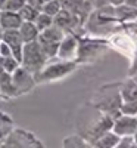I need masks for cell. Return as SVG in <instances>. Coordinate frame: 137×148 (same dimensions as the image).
<instances>
[{
	"label": "cell",
	"instance_id": "obj_9",
	"mask_svg": "<svg viewBox=\"0 0 137 148\" xmlns=\"http://www.w3.org/2000/svg\"><path fill=\"white\" fill-rule=\"evenodd\" d=\"M121 99H122V104H128V102L137 104V83H136V80H128L122 84Z\"/></svg>",
	"mask_w": 137,
	"mask_h": 148
},
{
	"label": "cell",
	"instance_id": "obj_6",
	"mask_svg": "<svg viewBox=\"0 0 137 148\" xmlns=\"http://www.w3.org/2000/svg\"><path fill=\"white\" fill-rule=\"evenodd\" d=\"M77 46H78V40H77L75 36H72V34L64 36V37H62V40L59 42V45H58V52H56V55H58L60 59L68 61L74 53H75Z\"/></svg>",
	"mask_w": 137,
	"mask_h": 148
},
{
	"label": "cell",
	"instance_id": "obj_18",
	"mask_svg": "<svg viewBox=\"0 0 137 148\" xmlns=\"http://www.w3.org/2000/svg\"><path fill=\"white\" fill-rule=\"evenodd\" d=\"M60 10V5L58 0H49V2H44L40 12H44V14L50 15V16H55L58 12Z\"/></svg>",
	"mask_w": 137,
	"mask_h": 148
},
{
	"label": "cell",
	"instance_id": "obj_10",
	"mask_svg": "<svg viewBox=\"0 0 137 148\" xmlns=\"http://www.w3.org/2000/svg\"><path fill=\"white\" fill-rule=\"evenodd\" d=\"M114 14L118 21H133V19H137V8L121 3L114 8Z\"/></svg>",
	"mask_w": 137,
	"mask_h": 148
},
{
	"label": "cell",
	"instance_id": "obj_22",
	"mask_svg": "<svg viewBox=\"0 0 137 148\" xmlns=\"http://www.w3.org/2000/svg\"><path fill=\"white\" fill-rule=\"evenodd\" d=\"M25 3L27 5H30V6H33V8H35V9H41V6H43V0H25Z\"/></svg>",
	"mask_w": 137,
	"mask_h": 148
},
{
	"label": "cell",
	"instance_id": "obj_20",
	"mask_svg": "<svg viewBox=\"0 0 137 148\" xmlns=\"http://www.w3.org/2000/svg\"><path fill=\"white\" fill-rule=\"evenodd\" d=\"M24 3H25V0H6L5 2V5H3V10H12V12H18L22 6H24ZM0 9V10H2Z\"/></svg>",
	"mask_w": 137,
	"mask_h": 148
},
{
	"label": "cell",
	"instance_id": "obj_11",
	"mask_svg": "<svg viewBox=\"0 0 137 148\" xmlns=\"http://www.w3.org/2000/svg\"><path fill=\"white\" fill-rule=\"evenodd\" d=\"M18 31L21 34V39H22L24 43L35 40L37 34H39V30H37V27L34 25V22H31V21H22Z\"/></svg>",
	"mask_w": 137,
	"mask_h": 148
},
{
	"label": "cell",
	"instance_id": "obj_15",
	"mask_svg": "<svg viewBox=\"0 0 137 148\" xmlns=\"http://www.w3.org/2000/svg\"><path fill=\"white\" fill-rule=\"evenodd\" d=\"M39 12H40L39 9H35V8L27 5V3H24V6L18 10V15H19V18L22 21H31V22H34V19L37 18V15H39Z\"/></svg>",
	"mask_w": 137,
	"mask_h": 148
},
{
	"label": "cell",
	"instance_id": "obj_8",
	"mask_svg": "<svg viewBox=\"0 0 137 148\" xmlns=\"http://www.w3.org/2000/svg\"><path fill=\"white\" fill-rule=\"evenodd\" d=\"M75 19H77V16L74 15V12L60 8V10L53 16V24L58 25V27H60L62 30H66V28H71L74 25Z\"/></svg>",
	"mask_w": 137,
	"mask_h": 148
},
{
	"label": "cell",
	"instance_id": "obj_4",
	"mask_svg": "<svg viewBox=\"0 0 137 148\" xmlns=\"http://www.w3.org/2000/svg\"><path fill=\"white\" fill-rule=\"evenodd\" d=\"M137 129V117H133L130 114H124L121 117H117L112 123V130L118 136H130Z\"/></svg>",
	"mask_w": 137,
	"mask_h": 148
},
{
	"label": "cell",
	"instance_id": "obj_1",
	"mask_svg": "<svg viewBox=\"0 0 137 148\" xmlns=\"http://www.w3.org/2000/svg\"><path fill=\"white\" fill-rule=\"evenodd\" d=\"M46 61H47L46 55L43 53V51L35 40H31L22 45V55H21L19 64L25 70H28L30 73H37L44 67Z\"/></svg>",
	"mask_w": 137,
	"mask_h": 148
},
{
	"label": "cell",
	"instance_id": "obj_26",
	"mask_svg": "<svg viewBox=\"0 0 137 148\" xmlns=\"http://www.w3.org/2000/svg\"><path fill=\"white\" fill-rule=\"evenodd\" d=\"M133 139H134V142H136V145H137V129H136V132L133 133Z\"/></svg>",
	"mask_w": 137,
	"mask_h": 148
},
{
	"label": "cell",
	"instance_id": "obj_16",
	"mask_svg": "<svg viewBox=\"0 0 137 148\" xmlns=\"http://www.w3.org/2000/svg\"><path fill=\"white\" fill-rule=\"evenodd\" d=\"M52 24H53V16L44 14V12H39L37 18L34 19V25L37 27L39 33H40V31H43L44 28H47L49 25H52Z\"/></svg>",
	"mask_w": 137,
	"mask_h": 148
},
{
	"label": "cell",
	"instance_id": "obj_3",
	"mask_svg": "<svg viewBox=\"0 0 137 148\" xmlns=\"http://www.w3.org/2000/svg\"><path fill=\"white\" fill-rule=\"evenodd\" d=\"M10 77H12V84H14V88H15L16 95L31 90L33 86H34V80L31 77V73L21 65L10 74Z\"/></svg>",
	"mask_w": 137,
	"mask_h": 148
},
{
	"label": "cell",
	"instance_id": "obj_12",
	"mask_svg": "<svg viewBox=\"0 0 137 148\" xmlns=\"http://www.w3.org/2000/svg\"><path fill=\"white\" fill-rule=\"evenodd\" d=\"M103 45L102 42H81L77 47H78V55L80 58L83 59L84 56H92V55H96L97 51L100 49Z\"/></svg>",
	"mask_w": 137,
	"mask_h": 148
},
{
	"label": "cell",
	"instance_id": "obj_17",
	"mask_svg": "<svg viewBox=\"0 0 137 148\" xmlns=\"http://www.w3.org/2000/svg\"><path fill=\"white\" fill-rule=\"evenodd\" d=\"M0 65L3 67V70H5L6 73H10V74H12L21 64L10 55V56H0Z\"/></svg>",
	"mask_w": 137,
	"mask_h": 148
},
{
	"label": "cell",
	"instance_id": "obj_31",
	"mask_svg": "<svg viewBox=\"0 0 137 148\" xmlns=\"http://www.w3.org/2000/svg\"><path fill=\"white\" fill-rule=\"evenodd\" d=\"M136 114H137V111H136Z\"/></svg>",
	"mask_w": 137,
	"mask_h": 148
},
{
	"label": "cell",
	"instance_id": "obj_19",
	"mask_svg": "<svg viewBox=\"0 0 137 148\" xmlns=\"http://www.w3.org/2000/svg\"><path fill=\"white\" fill-rule=\"evenodd\" d=\"M58 2H59L60 8L74 12V10H77L78 8H81L85 0H58Z\"/></svg>",
	"mask_w": 137,
	"mask_h": 148
},
{
	"label": "cell",
	"instance_id": "obj_2",
	"mask_svg": "<svg viewBox=\"0 0 137 148\" xmlns=\"http://www.w3.org/2000/svg\"><path fill=\"white\" fill-rule=\"evenodd\" d=\"M72 70H75V62H72V61L52 64L37 71V80H56L69 74Z\"/></svg>",
	"mask_w": 137,
	"mask_h": 148
},
{
	"label": "cell",
	"instance_id": "obj_14",
	"mask_svg": "<svg viewBox=\"0 0 137 148\" xmlns=\"http://www.w3.org/2000/svg\"><path fill=\"white\" fill-rule=\"evenodd\" d=\"M119 136L117 133H114V132H105L103 135H100L97 139H96V142H94V145H97V147H117L118 145V142H119Z\"/></svg>",
	"mask_w": 137,
	"mask_h": 148
},
{
	"label": "cell",
	"instance_id": "obj_7",
	"mask_svg": "<svg viewBox=\"0 0 137 148\" xmlns=\"http://www.w3.org/2000/svg\"><path fill=\"white\" fill-rule=\"evenodd\" d=\"M22 19L19 18L18 12L12 10H0V27L3 30H12V28H19Z\"/></svg>",
	"mask_w": 137,
	"mask_h": 148
},
{
	"label": "cell",
	"instance_id": "obj_21",
	"mask_svg": "<svg viewBox=\"0 0 137 148\" xmlns=\"http://www.w3.org/2000/svg\"><path fill=\"white\" fill-rule=\"evenodd\" d=\"M10 55H12L10 47L5 42H0V56H10Z\"/></svg>",
	"mask_w": 137,
	"mask_h": 148
},
{
	"label": "cell",
	"instance_id": "obj_30",
	"mask_svg": "<svg viewBox=\"0 0 137 148\" xmlns=\"http://www.w3.org/2000/svg\"><path fill=\"white\" fill-rule=\"evenodd\" d=\"M136 83H137V77H136Z\"/></svg>",
	"mask_w": 137,
	"mask_h": 148
},
{
	"label": "cell",
	"instance_id": "obj_23",
	"mask_svg": "<svg viewBox=\"0 0 137 148\" xmlns=\"http://www.w3.org/2000/svg\"><path fill=\"white\" fill-rule=\"evenodd\" d=\"M94 3H96L97 8H102V6H105V5L109 3V0H94Z\"/></svg>",
	"mask_w": 137,
	"mask_h": 148
},
{
	"label": "cell",
	"instance_id": "obj_27",
	"mask_svg": "<svg viewBox=\"0 0 137 148\" xmlns=\"http://www.w3.org/2000/svg\"><path fill=\"white\" fill-rule=\"evenodd\" d=\"M5 2H6V0H0V9H2V8H3V5H5Z\"/></svg>",
	"mask_w": 137,
	"mask_h": 148
},
{
	"label": "cell",
	"instance_id": "obj_13",
	"mask_svg": "<svg viewBox=\"0 0 137 148\" xmlns=\"http://www.w3.org/2000/svg\"><path fill=\"white\" fill-rule=\"evenodd\" d=\"M35 42L39 43V46H40V49L43 51V53L46 55V58L56 55V52H58V45H59V43L52 42V40H47V39H44V37L40 36V34H37Z\"/></svg>",
	"mask_w": 137,
	"mask_h": 148
},
{
	"label": "cell",
	"instance_id": "obj_25",
	"mask_svg": "<svg viewBox=\"0 0 137 148\" xmlns=\"http://www.w3.org/2000/svg\"><path fill=\"white\" fill-rule=\"evenodd\" d=\"M109 3H111V5H114V6H118V5L124 3V0H109Z\"/></svg>",
	"mask_w": 137,
	"mask_h": 148
},
{
	"label": "cell",
	"instance_id": "obj_24",
	"mask_svg": "<svg viewBox=\"0 0 137 148\" xmlns=\"http://www.w3.org/2000/svg\"><path fill=\"white\" fill-rule=\"evenodd\" d=\"M124 3L128 6H133V8H137V0H124Z\"/></svg>",
	"mask_w": 137,
	"mask_h": 148
},
{
	"label": "cell",
	"instance_id": "obj_28",
	"mask_svg": "<svg viewBox=\"0 0 137 148\" xmlns=\"http://www.w3.org/2000/svg\"><path fill=\"white\" fill-rule=\"evenodd\" d=\"M2 36H3V28L0 27V40H2Z\"/></svg>",
	"mask_w": 137,
	"mask_h": 148
},
{
	"label": "cell",
	"instance_id": "obj_29",
	"mask_svg": "<svg viewBox=\"0 0 137 148\" xmlns=\"http://www.w3.org/2000/svg\"><path fill=\"white\" fill-rule=\"evenodd\" d=\"M43 2H49V0H43Z\"/></svg>",
	"mask_w": 137,
	"mask_h": 148
},
{
	"label": "cell",
	"instance_id": "obj_5",
	"mask_svg": "<svg viewBox=\"0 0 137 148\" xmlns=\"http://www.w3.org/2000/svg\"><path fill=\"white\" fill-rule=\"evenodd\" d=\"M2 42H5L12 51V56H14L18 62H21V55H22V39L18 28H12V30H3L2 36Z\"/></svg>",
	"mask_w": 137,
	"mask_h": 148
}]
</instances>
